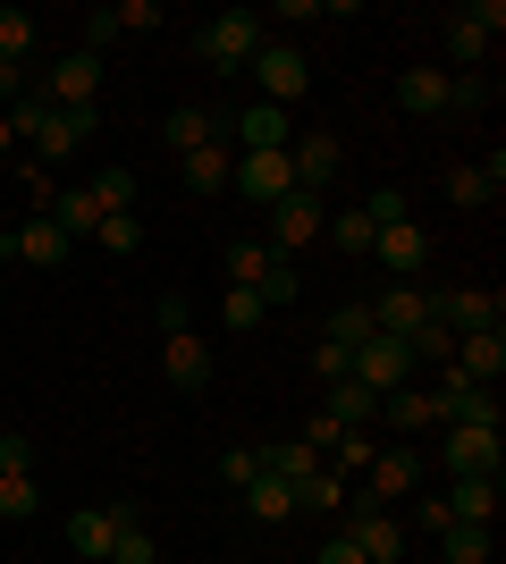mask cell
<instances>
[{
	"instance_id": "cell-45",
	"label": "cell",
	"mask_w": 506,
	"mask_h": 564,
	"mask_svg": "<svg viewBox=\"0 0 506 564\" xmlns=\"http://www.w3.org/2000/svg\"><path fill=\"white\" fill-rule=\"evenodd\" d=\"M0 59H34V18H25V9H0Z\"/></svg>"
},
{
	"instance_id": "cell-39",
	"label": "cell",
	"mask_w": 506,
	"mask_h": 564,
	"mask_svg": "<svg viewBox=\"0 0 506 564\" xmlns=\"http://www.w3.org/2000/svg\"><path fill=\"white\" fill-rule=\"evenodd\" d=\"M321 236L355 261V253H372V236H380V228H372V219H363V203H355V212H330V228H321Z\"/></svg>"
},
{
	"instance_id": "cell-47",
	"label": "cell",
	"mask_w": 506,
	"mask_h": 564,
	"mask_svg": "<svg viewBox=\"0 0 506 564\" xmlns=\"http://www.w3.org/2000/svg\"><path fill=\"white\" fill-rule=\"evenodd\" d=\"M0 118H9V135H18V143H34V127H43V118H51L43 85H34V94H25V101H9V110H0Z\"/></svg>"
},
{
	"instance_id": "cell-19",
	"label": "cell",
	"mask_w": 506,
	"mask_h": 564,
	"mask_svg": "<svg viewBox=\"0 0 506 564\" xmlns=\"http://www.w3.org/2000/svg\"><path fill=\"white\" fill-rule=\"evenodd\" d=\"M219 135H237V152H288V110H270V101H245Z\"/></svg>"
},
{
	"instance_id": "cell-55",
	"label": "cell",
	"mask_w": 506,
	"mask_h": 564,
	"mask_svg": "<svg viewBox=\"0 0 506 564\" xmlns=\"http://www.w3.org/2000/svg\"><path fill=\"white\" fill-rule=\"evenodd\" d=\"M413 522H422V540H439V531H448V506H439V497H413Z\"/></svg>"
},
{
	"instance_id": "cell-10",
	"label": "cell",
	"mask_w": 506,
	"mask_h": 564,
	"mask_svg": "<svg viewBox=\"0 0 506 564\" xmlns=\"http://www.w3.org/2000/svg\"><path fill=\"white\" fill-rule=\"evenodd\" d=\"M413 489H422V455H413V447H380V455H372V471L355 480L363 506H388V514H397Z\"/></svg>"
},
{
	"instance_id": "cell-48",
	"label": "cell",
	"mask_w": 506,
	"mask_h": 564,
	"mask_svg": "<svg viewBox=\"0 0 506 564\" xmlns=\"http://www.w3.org/2000/svg\"><path fill=\"white\" fill-rule=\"evenodd\" d=\"M152 329H161V337H186L194 329V304H186V295H152Z\"/></svg>"
},
{
	"instance_id": "cell-24",
	"label": "cell",
	"mask_w": 506,
	"mask_h": 564,
	"mask_svg": "<svg viewBox=\"0 0 506 564\" xmlns=\"http://www.w3.org/2000/svg\"><path fill=\"white\" fill-rule=\"evenodd\" d=\"M321 413H330L337 430H372V422H380V397H372L363 379H330V397H321Z\"/></svg>"
},
{
	"instance_id": "cell-34",
	"label": "cell",
	"mask_w": 506,
	"mask_h": 564,
	"mask_svg": "<svg viewBox=\"0 0 506 564\" xmlns=\"http://www.w3.org/2000/svg\"><path fill=\"white\" fill-rule=\"evenodd\" d=\"M51 219H60L68 236H94V228H101V203H94L85 186H60V194H51Z\"/></svg>"
},
{
	"instance_id": "cell-3",
	"label": "cell",
	"mask_w": 506,
	"mask_h": 564,
	"mask_svg": "<svg viewBox=\"0 0 506 564\" xmlns=\"http://www.w3.org/2000/svg\"><path fill=\"white\" fill-rule=\"evenodd\" d=\"M245 76L262 85V101H270V110H295V101L313 94V59H304L295 43H262L254 59H245Z\"/></svg>"
},
{
	"instance_id": "cell-28",
	"label": "cell",
	"mask_w": 506,
	"mask_h": 564,
	"mask_svg": "<svg viewBox=\"0 0 506 564\" xmlns=\"http://www.w3.org/2000/svg\"><path fill=\"white\" fill-rule=\"evenodd\" d=\"M228 169H237V152H228V143H203V152L177 161V177H186V194H219V186H228Z\"/></svg>"
},
{
	"instance_id": "cell-13",
	"label": "cell",
	"mask_w": 506,
	"mask_h": 564,
	"mask_svg": "<svg viewBox=\"0 0 506 564\" xmlns=\"http://www.w3.org/2000/svg\"><path fill=\"white\" fill-rule=\"evenodd\" d=\"M321 228H330V203H321V194H304V186H295L288 194V203H279V212H270V236H262V245H270V253H304V245H313V236Z\"/></svg>"
},
{
	"instance_id": "cell-11",
	"label": "cell",
	"mask_w": 506,
	"mask_h": 564,
	"mask_svg": "<svg viewBox=\"0 0 506 564\" xmlns=\"http://www.w3.org/2000/svg\"><path fill=\"white\" fill-rule=\"evenodd\" d=\"M431 404H439V430H464V422L506 430V413H498V388H473V379H456V371H439Z\"/></svg>"
},
{
	"instance_id": "cell-9",
	"label": "cell",
	"mask_w": 506,
	"mask_h": 564,
	"mask_svg": "<svg viewBox=\"0 0 506 564\" xmlns=\"http://www.w3.org/2000/svg\"><path fill=\"white\" fill-rule=\"evenodd\" d=\"M439 464H448V480H498L506 438H498V430H482V422H464V430L439 438Z\"/></svg>"
},
{
	"instance_id": "cell-53",
	"label": "cell",
	"mask_w": 506,
	"mask_h": 564,
	"mask_svg": "<svg viewBox=\"0 0 506 564\" xmlns=\"http://www.w3.org/2000/svg\"><path fill=\"white\" fill-rule=\"evenodd\" d=\"M313 379H321V388H330V379H346V346H330V337H321V346H313Z\"/></svg>"
},
{
	"instance_id": "cell-52",
	"label": "cell",
	"mask_w": 506,
	"mask_h": 564,
	"mask_svg": "<svg viewBox=\"0 0 506 564\" xmlns=\"http://www.w3.org/2000/svg\"><path fill=\"white\" fill-rule=\"evenodd\" d=\"M295 438H304V447H313V455H330V447H337V438H346V430H337V422H330V413H313V422L295 430Z\"/></svg>"
},
{
	"instance_id": "cell-8",
	"label": "cell",
	"mask_w": 506,
	"mask_h": 564,
	"mask_svg": "<svg viewBox=\"0 0 506 564\" xmlns=\"http://www.w3.org/2000/svg\"><path fill=\"white\" fill-rule=\"evenodd\" d=\"M76 253V236L60 228V219H18V228H0V261H25V270H60V261Z\"/></svg>"
},
{
	"instance_id": "cell-29",
	"label": "cell",
	"mask_w": 506,
	"mask_h": 564,
	"mask_svg": "<svg viewBox=\"0 0 506 564\" xmlns=\"http://www.w3.org/2000/svg\"><path fill=\"white\" fill-rule=\"evenodd\" d=\"M380 422H388V430H439L431 388H388V397H380Z\"/></svg>"
},
{
	"instance_id": "cell-15",
	"label": "cell",
	"mask_w": 506,
	"mask_h": 564,
	"mask_svg": "<svg viewBox=\"0 0 506 564\" xmlns=\"http://www.w3.org/2000/svg\"><path fill=\"white\" fill-rule=\"evenodd\" d=\"M94 127H101V110H51L43 127H34V143H25V152H34V161H76V152H85V143H94Z\"/></svg>"
},
{
	"instance_id": "cell-36",
	"label": "cell",
	"mask_w": 506,
	"mask_h": 564,
	"mask_svg": "<svg viewBox=\"0 0 506 564\" xmlns=\"http://www.w3.org/2000/svg\"><path fill=\"white\" fill-rule=\"evenodd\" d=\"M43 514V489H34V471H0V522H34Z\"/></svg>"
},
{
	"instance_id": "cell-25",
	"label": "cell",
	"mask_w": 506,
	"mask_h": 564,
	"mask_svg": "<svg viewBox=\"0 0 506 564\" xmlns=\"http://www.w3.org/2000/svg\"><path fill=\"white\" fill-rule=\"evenodd\" d=\"M110 514H119V540H110V564H152V522L136 497H110Z\"/></svg>"
},
{
	"instance_id": "cell-40",
	"label": "cell",
	"mask_w": 506,
	"mask_h": 564,
	"mask_svg": "<svg viewBox=\"0 0 506 564\" xmlns=\"http://www.w3.org/2000/svg\"><path fill=\"white\" fill-rule=\"evenodd\" d=\"M372 455H380V447H372V438H363V430H346V438H337V447L321 455V464H330L337 480H363V471H372Z\"/></svg>"
},
{
	"instance_id": "cell-43",
	"label": "cell",
	"mask_w": 506,
	"mask_h": 564,
	"mask_svg": "<svg viewBox=\"0 0 506 564\" xmlns=\"http://www.w3.org/2000/svg\"><path fill=\"white\" fill-rule=\"evenodd\" d=\"M448 110H456V118H482V110H489V76H482V68L448 76Z\"/></svg>"
},
{
	"instance_id": "cell-16",
	"label": "cell",
	"mask_w": 506,
	"mask_h": 564,
	"mask_svg": "<svg viewBox=\"0 0 506 564\" xmlns=\"http://www.w3.org/2000/svg\"><path fill=\"white\" fill-rule=\"evenodd\" d=\"M372 261H380L388 279H422V261H431V228H422V219L380 228V236H372Z\"/></svg>"
},
{
	"instance_id": "cell-31",
	"label": "cell",
	"mask_w": 506,
	"mask_h": 564,
	"mask_svg": "<svg viewBox=\"0 0 506 564\" xmlns=\"http://www.w3.org/2000/svg\"><path fill=\"white\" fill-rule=\"evenodd\" d=\"M346 497H355V480H337V471L321 464L313 480L295 489V514H346Z\"/></svg>"
},
{
	"instance_id": "cell-18",
	"label": "cell",
	"mask_w": 506,
	"mask_h": 564,
	"mask_svg": "<svg viewBox=\"0 0 506 564\" xmlns=\"http://www.w3.org/2000/svg\"><path fill=\"white\" fill-rule=\"evenodd\" d=\"M498 194H506V161H498V152L448 169V203H456V212H482V203H498Z\"/></svg>"
},
{
	"instance_id": "cell-2",
	"label": "cell",
	"mask_w": 506,
	"mask_h": 564,
	"mask_svg": "<svg viewBox=\"0 0 506 564\" xmlns=\"http://www.w3.org/2000/svg\"><path fill=\"white\" fill-rule=\"evenodd\" d=\"M498 25H506V9H498V0H464V9H448V18H439V43H448L456 76H464V68H482V59H489Z\"/></svg>"
},
{
	"instance_id": "cell-7",
	"label": "cell",
	"mask_w": 506,
	"mask_h": 564,
	"mask_svg": "<svg viewBox=\"0 0 506 564\" xmlns=\"http://www.w3.org/2000/svg\"><path fill=\"white\" fill-rule=\"evenodd\" d=\"M439 329H448V337L506 329V295H498V286H439Z\"/></svg>"
},
{
	"instance_id": "cell-44",
	"label": "cell",
	"mask_w": 506,
	"mask_h": 564,
	"mask_svg": "<svg viewBox=\"0 0 506 564\" xmlns=\"http://www.w3.org/2000/svg\"><path fill=\"white\" fill-rule=\"evenodd\" d=\"M321 337H330V346H346V354H355L363 337H372V304H337V312H330V329H321Z\"/></svg>"
},
{
	"instance_id": "cell-20",
	"label": "cell",
	"mask_w": 506,
	"mask_h": 564,
	"mask_svg": "<svg viewBox=\"0 0 506 564\" xmlns=\"http://www.w3.org/2000/svg\"><path fill=\"white\" fill-rule=\"evenodd\" d=\"M337 161H346V143H337L330 127H321V135H304V143L288 152V169H295V186H304V194H321V186H330V177H337Z\"/></svg>"
},
{
	"instance_id": "cell-14",
	"label": "cell",
	"mask_w": 506,
	"mask_h": 564,
	"mask_svg": "<svg viewBox=\"0 0 506 564\" xmlns=\"http://www.w3.org/2000/svg\"><path fill=\"white\" fill-rule=\"evenodd\" d=\"M101 59L94 51H68V59H51V76H43V101L51 110H101Z\"/></svg>"
},
{
	"instance_id": "cell-35",
	"label": "cell",
	"mask_w": 506,
	"mask_h": 564,
	"mask_svg": "<svg viewBox=\"0 0 506 564\" xmlns=\"http://www.w3.org/2000/svg\"><path fill=\"white\" fill-rule=\"evenodd\" d=\"M237 497H245V514H254V522H288L295 514V489H288V480H270V471L254 480V489H237Z\"/></svg>"
},
{
	"instance_id": "cell-38",
	"label": "cell",
	"mask_w": 506,
	"mask_h": 564,
	"mask_svg": "<svg viewBox=\"0 0 506 564\" xmlns=\"http://www.w3.org/2000/svg\"><path fill=\"white\" fill-rule=\"evenodd\" d=\"M439 556L448 564H482V556H498V547H489L482 522H448V531H439Z\"/></svg>"
},
{
	"instance_id": "cell-59",
	"label": "cell",
	"mask_w": 506,
	"mask_h": 564,
	"mask_svg": "<svg viewBox=\"0 0 506 564\" xmlns=\"http://www.w3.org/2000/svg\"><path fill=\"white\" fill-rule=\"evenodd\" d=\"M482 564H498V556H482Z\"/></svg>"
},
{
	"instance_id": "cell-49",
	"label": "cell",
	"mask_w": 506,
	"mask_h": 564,
	"mask_svg": "<svg viewBox=\"0 0 506 564\" xmlns=\"http://www.w3.org/2000/svg\"><path fill=\"white\" fill-rule=\"evenodd\" d=\"M219 480H228V489H254V480H262V455H254V447H228V455H219Z\"/></svg>"
},
{
	"instance_id": "cell-1",
	"label": "cell",
	"mask_w": 506,
	"mask_h": 564,
	"mask_svg": "<svg viewBox=\"0 0 506 564\" xmlns=\"http://www.w3.org/2000/svg\"><path fill=\"white\" fill-rule=\"evenodd\" d=\"M262 43H270V18H262V9H219V18L194 34V59H203V68H219V76H237Z\"/></svg>"
},
{
	"instance_id": "cell-41",
	"label": "cell",
	"mask_w": 506,
	"mask_h": 564,
	"mask_svg": "<svg viewBox=\"0 0 506 564\" xmlns=\"http://www.w3.org/2000/svg\"><path fill=\"white\" fill-rule=\"evenodd\" d=\"M363 219H372V228H406V219H413L406 186H372V194H363Z\"/></svg>"
},
{
	"instance_id": "cell-12",
	"label": "cell",
	"mask_w": 506,
	"mask_h": 564,
	"mask_svg": "<svg viewBox=\"0 0 506 564\" xmlns=\"http://www.w3.org/2000/svg\"><path fill=\"white\" fill-rule=\"evenodd\" d=\"M228 186L245 194V203H262V212H279L295 194V169H288V152H237V169H228Z\"/></svg>"
},
{
	"instance_id": "cell-57",
	"label": "cell",
	"mask_w": 506,
	"mask_h": 564,
	"mask_svg": "<svg viewBox=\"0 0 506 564\" xmlns=\"http://www.w3.org/2000/svg\"><path fill=\"white\" fill-rule=\"evenodd\" d=\"M136 25H161V9H152V0H127V9H119V34H136Z\"/></svg>"
},
{
	"instance_id": "cell-51",
	"label": "cell",
	"mask_w": 506,
	"mask_h": 564,
	"mask_svg": "<svg viewBox=\"0 0 506 564\" xmlns=\"http://www.w3.org/2000/svg\"><path fill=\"white\" fill-rule=\"evenodd\" d=\"M0 471H34V438L25 430H0Z\"/></svg>"
},
{
	"instance_id": "cell-23",
	"label": "cell",
	"mask_w": 506,
	"mask_h": 564,
	"mask_svg": "<svg viewBox=\"0 0 506 564\" xmlns=\"http://www.w3.org/2000/svg\"><path fill=\"white\" fill-rule=\"evenodd\" d=\"M110 540H119V514H110V506H76L68 514V547L85 564H110Z\"/></svg>"
},
{
	"instance_id": "cell-5",
	"label": "cell",
	"mask_w": 506,
	"mask_h": 564,
	"mask_svg": "<svg viewBox=\"0 0 506 564\" xmlns=\"http://www.w3.org/2000/svg\"><path fill=\"white\" fill-rule=\"evenodd\" d=\"M413 371H422V362H413V346L406 337H363L355 354H346V379H363V388H372V397H388V388H413Z\"/></svg>"
},
{
	"instance_id": "cell-21",
	"label": "cell",
	"mask_w": 506,
	"mask_h": 564,
	"mask_svg": "<svg viewBox=\"0 0 506 564\" xmlns=\"http://www.w3.org/2000/svg\"><path fill=\"white\" fill-rule=\"evenodd\" d=\"M161 143L186 161V152H203V143H219V110H203V101H177V110L161 118Z\"/></svg>"
},
{
	"instance_id": "cell-54",
	"label": "cell",
	"mask_w": 506,
	"mask_h": 564,
	"mask_svg": "<svg viewBox=\"0 0 506 564\" xmlns=\"http://www.w3.org/2000/svg\"><path fill=\"white\" fill-rule=\"evenodd\" d=\"M313 564H363V547L346 540V531H330V540H321V556H313Z\"/></svg>"
},
{
	"instance_id": "cell-32",
	"label": "cell",
	"mask_w": 506,
	"mask_h": 564,
	"mask_svg": "<svg viewBox=\"0 0 506 564\" xmlns=\"http://www.w3.org/2000/svg\"><path fill=\"white\" fill-rule=\"evenodd\" d=\"M262 295H254V286H219V329H228V337H254V329H262Z\"/></svg>"
},
{
	"instance_id": "cell-30",
	"label": "cell",
	"mask_w": 506,
	"mask_h": 564,
	"mask_svg": "<svg viewBox=\"0 0 506 564\" xmlns=\"http://www.w3.org/2000/svg\"><path fill=\"white\" fill-rule=\"evenodd\" d=\"M439 506H448V522H498V480H456V489L439 497Z\"/></svg>"
},
{
	"instance_id": "cell-6",
	"label": "cell",
	"mask_w": 506,
	"mask_h": 564,
	"mask_svg": "<svg viewBox=\"0 0 506 564\" xmlns=\"http://www.w3.org/2000/svg\"><path fill=\"white\" fill-rule=\"evenodd\" d=\"M337 531H346V540L363 547V564H397L413 547V531L397 514H388V506H363V497H346V514H337Z\"/></svg>"
},
{
	"instance_id": "cell-50",
	"label": "cell",
	"mask_w": 506,
	"mask_h": 564,
	"mask_svg": "<svg viewBox=\"0 0 506 564\" xmlns=\"http://www.w3.org/2000/svg\"><path fill=\"white\" fill-rule=\"evenodd\" d=\"M110 43H119V9H85V43H76V51H94V59H101Z\"/></svg>"
},
{
	"instance_id": "cell-37",
	"label": "cell",
	"mask_w": 506,
	"mask_h": 564,
	"mask_svg": "<svg viewBox=\"0 0 506 564\" xmlns=\"http://www.w3.org/2000/svg\"><path fill=\"white\" fill-rule=\"evenodd\" d=\"M85 194L101 203V219H110V212H136V169H94Z\"/></svg>"
},
{
	"instance_id": "cell-42",
	"label": "cell",
	"mask_w": 506,
	"mask_h": 564,
	"mask_svg": "<svg viewBox=\"0 0 506 564\" xmlns=\"http://www.w3.org/2000/svg\"><path fill=\"white\" fill-rule=\"evenodd\" d=\"M94 245H101V253H136V245H144V212H110L94 228Z\"/></svg>"
},
{
	"instance_id": "cell-56",
	"label": "cell",
	"mask_w": 506,
	"mask_h": 564,
	"mask_svg": "<svg viewBox=\"0 0 506 564\" xmlns=\"http://www.w3.org/2000/svg\"><path fill=\"white\" fill-rule=\"evenodd\" d=\"M25 94H34V76H25L18 59H0V101H25Z\"/></svg>"
},
{
	"instance_id": "cell-46",
	"label": "cell",
	"mask_w": 506,
	"mask_h": 564,
	"mask_svg": "<svg viewBox=\"0 0 506 564\" xmlns=\"http://www.w3.org/2000/svg\"><path fill=\"white\" fill-rule=\"evenodd\" d=\"M254 295H262V304H295V261H288V253H270V270L254 279Z\"/></svg>"
},
{
	"instance_id": "cell-4",
	"label": "cell",
	"mask_w": 506,
	"mask_h": 564,
	"mask_svg": "<svg viewBox=\"0 0 506 564\" xmlns=\"http://www.w3.org/2000/svg\"><path fill=\"white\" fill-rule=\"evenodd\" d=\"M431 321H439V295L422 279H388L380 295H372V329H380V337H406V346H413Z\"/></svg>"
},
{
	"instance_id": "cell-27",
	"label": "cell",
	"mask_w": 506,
	"mask_h": 564,
	"mask_svg": "<svg viewBox=\"0 0 506 564\" xmlns=\"http://www.w3.org/2000/svg\"><path fill=\"white\" fill-rule=\"evenodd\" d=\"M397 101L413 118H448V68H406L397 76Z\"/></svg>"
},
{
	"instance_id": "cell-58",
	"label": "cell",
	"mask_w": 506,
	"mask_h": 564,
	"mask_svg": "<svg viewBox=\"0 0 506 564\" xmlns=\"http://www.w3.org/2000/svg\"><path fill=\"white\" fill-rule=\"evenodd\" d=\"M9 152H18V135H9V118H0V161H9Z\"/></svg>"
},
{
	"instance_id": "cell-17",
	"label": "cell",
	"mask_w": 506,
	"mask_h": 564,
	"mask_svg": "<svg viewBox=\"0 0 506 564\" xmlns=\"http://www.w3.org/2000/svg\"><path fill=\"white\" fill-rule=\"evenodd\" d=\"M161 371H169V388H212V337L203 329H186V337H161Z\"/></svg>"
},
{
	"instance_id": "cell-33",
	"label": "cell",
	"mask_w": 506,
	"mask_h": 564,
	"mask_svg": "<svg viewBox=\"0 0 506 564\" xmlns=\"http://www.w3.org/2000/svg\"><path fill=\"white\" fill-rule=\"evenodd\" d=\"M219 270H228V286H254L270 270V245L262 236H228V253H219Z\"/></svg>"
},
{
	"instance_id": "cell-26",
	"label": "cell",
	"mask_w": 506,
	"mask_h": 564,
	"mask_svg": "<svg viewBox=\"0 0 506 564\" xmlns=\"http://www.w3.org/2000/svg\"><path fill=\"white\" fill-rule=\"evenodd\" d=\"M254 455H262V471H270V480H288V489H304V480L321 471V455L304 447V438H270V447H254Z\"/></svg>"
},
{
	"instance_id": "cell-22",
	"label": "cell",
	"mask_w": 506,
	"mask_h": 564,
	"mask_svg": "<svg viewBox=\"0 0 506 564\" xmlns=\"http://www.w3.org/2000/svg\"><path fill=\"white\" fill-rule=\"evenodd\" d=\"M456 379H473V388H498V371H506V329H489V337H456V362H448Z\"/></svg>"
}]
</instances>
